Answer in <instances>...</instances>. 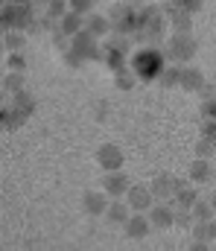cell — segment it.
Listing matches in <instances>:
<instances>
[{"label": "cell", "instance_id": "1", "mask_svg": "<svg viewBox=\"0 0 216 251\" xmlns=\"http://www.w3.org/2000/svg\"><path fill=\"white\" fill-rule=\"evenodd\" d=\"M129 67L138 73V79L152 82V79H161V73L167 70V56L158 47H141V50L132 53V64Z\"/></svg>", "mask_w": 216, "mask_h": 251}, {"label": "cell", "instance_id": "2", "mask_svg": "<svg viewBox=\"0 0 216 251\" xmlns=\"http://www.w3.org/2000/svg\"><path fill=\"white\" fill-rule=\"evenodd\" d=\"M196 50H199V41L193 38V32H169V38L164 41V56H167V62L178 64V67L187 64V62H193Z\"/></svg>", "mask_w": 216, "mask_h": 251}, {"label": "cell", "instance_id": "3", "mask_svg": "<svg viewBox=\"0 0 216 251\" xmlns=\"http://www.w3.org/2000/svg\"><path fill=\"white\" fill-rule=\"evenodd\" d=\"M167 15H164V9L161 6H144L141 12H138V35L141 38H149V41H158L164 32H167Z\"/></svg>", "mask_w": 216, "mask_h": 251}, {"label": "cell", "instance_id": "4", "mask_svg": "<svg viewBox=\"0 0 216 251\" xmlns=\"http://www.w3.org/2000/svg\"><path fill=\"white\" fill-rule=\"evenodd\" d=\"M123 161H126V155H123V149L117 143H102L96 149V164H99V170L105 176L108 173H123Z\"/></svg>", "mask_w": 216, "mask_h": 251}, {"label": "cell", "instance_id": "5", "mask_svg": "<svg viewBox=\"0 0 216 251\" xmlns=\"http://www.w3.org/2000/svg\"><path fill=\"white\" fill-rule=\"evenodd\" d=\"M132 187H135V181H132L126 173H108V176H102V193H105L111 201H123Z\"/></svg>", "mask_w": 216, "mask_h": 251}, {"label": "cell", "instance_id": "6", "mask_svg": "<svg viewBox=\"0 0 216 251\" xmlns=\"http://www.w3.org/2000/svg\"><path fill=\"white\" fill-rule=\"evenodd\" d=\"M108 21L117 32H135L138 29V12L129 3H114L108 12Z\"/></svg>", "mask_w": 216, "mask_h": 251}, {"label": "cell", "instance_id": "7", "mask_svg": "<svg viewBox=\"0 0 216 251\" xmlns=\"http://www.w3.org/2000/svg\"><path fill=\"white\" fill-rule=\"evenodd\" d=\"M32 24V9L29 6H18V3H9L6 9H3V26L12 32H21V29H26Z\"/></svg>", "mask_w": 216, "mask_h": 251}, {"label": "cell", "instance_id": "8", "mask_svg": "<svg viewBox=\"0 0 216 251\" xmlns=\"http://www.w3.org/2000/svg\"><path fill=\"white\" fill-rule=\"evenodd\" d=\"M126 201H129L132 213H149V210H152V207L158 204V199H155L152 187H146V184H135V187L129 190Z\"/></svg>", "mask_w": 216, "mask_h": 251}, {"label": "cell", "instance_id": "9", "mask_svg": "<svg viewBox=\"0 0 216 251\" xmlns=\"http://www.w3.org/2000/svg\"><path fill=\"white\" fill-rule=\"evenodd\" d=\"M126 53H129V47H126V41L123 38H111L102 50H99V56H102V62L108 64L114 73L117 70H123L126 67Z\"/></svg>", "mask_w": 216, "mask_h": 251}, {"label": "cell", "instance_id": "10", "mask_svg": "<svg viewBox=\"0 0 216 251\" xmlns=\"http://www.w3.org/2000/svg\"><path fill=\"white\" fill-rule=\"evenodd\" d=\"M99 41L85 29V32H79L76 38H71V56H79V62H85V59H94V56H99Z\"/></svg>", "mask_w": 216, "mask_h": 251}, {"label": "cell", "instance_id": "11", "mask_svg": "<svg viewBox=\"0 0 216 251\" xmlns=\"http://www.w3.org/2000/svg\"><path fill=\"white\" fill-rule=\"evenodd\" d=\"M82 207H85V213H91V216H105L108 207H111V199H108L102 190H85V193H82Z\"/></svg>", "mask_w": 216, "mask_h": 251}, {"label": "cell", "instance_id": "12", "mask_svg": "<svg viewBox=\"0 0 216 251\" xmlns=\"http://www.w3.org/2000/svg\"><path fill=\"white\" fill-rule=\"evenodd\" d=\"M146 216H149L152 228H172V225H175L178 210H175V204H172V201H158Z\"/></svg>", "mask_w": 216, "mask_h": 251}, {"label": "cell", "instance_id": "13", "mask_svg": "<svg viewBox=\"0 0 216 251\" xmlns=\"http://www.w3.org/2000/svg\"><path fill=\"white\" fill-rule=\"evenodd\" d=\"M149 187H152V193H155V199H158V201H172L184 184H181L178 178H172V176H158Z\"/></svg>", "mask_w": 216, "mask_h": 251}, {"label": "cell", "instance_id": "14", "mask_svg": "<svg viewBox=\"0 0 216 251\" xmlns=\"http://www.w3.org/2000/svg\"><path fill=\"white\" fill-rule=\"evenodd\" d=\"M181 88L187 91V94H202L205 88H208V79H205V73L199 70V67H184L181 70Z\"/></svg>", "mask_w": 216, "mask_h": 251}, {"label": "cell", "instance_id": "15", "mask_svg": "<svg viewBox=\"0 0 216 251\" xmlns=\"http://www.w3.org/2000/svg\"><path fill=\"white\" fill-rule=\"evenodd\" d=\"M214 173H216L214 161H199V158H193L187 178H190V184H208V181H214Z\"/></svg>", "mask_w": 216, "mask_h": 251}, {"label": "cell", "instance_id": "16", "mask_svg": "<svg viewBox=\"0 0 216 251\" xmlns=\"http://www.w3.org/2000/svg\"><path fill=\"white\" fill-rule=\"evenodd\" d=\"M85 29H88V32L99 41V38H105L114 26H111L108 15H96V12H94V15H88V18H85Z\"/></svg>", "mask_w": 216, "mask_h": 251}, {"label": "cell", "instance_id": "17", "mask_svg": "<svg viewBox=\"0 0 216 251\" xmlns=\"http://www.w3.org/2000/svg\"><path fill=\"white\" fill-rule=\"evenodd\" d=\"M126 237H132V240H144L146 234L152 231V222H149V216L146 213H135L129 222H126Z\"/></svg>", "mask_w": 216, "mask_h": 251}, {"label": "cell", "instance_id": "18", "mask_svg": "<svg viewBox=\"0 0 216 251\" xmlns=\"http://www.w3.org/2000/svg\"><path fill=\"white\" fill-rule=\"evenodd\" d=\"M199 199H202V196H199V190H196V187H187V184H184V187L178 190V196L172 199V204H175V210H193Z\"/></svg>", "mask_w": 216, "mask_h": 251}, {"label": "cell", "instance_id": "19", "mask_svg": "<svg viewBox=\"0 0 216 251\" xmlns=\"http://www.w3.org/2000/svg\"><path fill=\"white\" fill-rule=\"evenodd\" d=\"M105 216H108L111 222H117V225H123V228H126V222H129L135 213H132L129 201L123 199V201H111V207H108V213H105Z\"/></svg>", "mask_w": 216, "mask_h": 251}, {"label": "cell", "instance_id": "20", "mask_svg": "<svg viewBox=\"0 0 216 251\" xmlns=\"http://www.w3.org/2000/svg\"><path fill=\"white\" fill-rule=\"evenodd\" d=\"M59 26H62V32H65V35L76 38L79 32H85V18H82V15H76V12H68V15L59 21Z\"/></svg>", "mask_w": 216, "mask_h": 251}, {"label": "cell", "instance_id": "21", "mask_svg": "<svg viewBox=\"0 0 216 251\" xmlns=\"http://www.w3.org/2000/svg\"><path fill=\"white\" fill-rule=\"evenodd\" d=\"M181 70H184V67H178V64H167V70L161 73L158 82H161L164 88H181Z\"/></svg>", "mask_w": 216, "mask_h": 251}, {"label": "cell", "instance_id": "22", "mask_svg": "<svg viewBox=\"0 0 216 251\" xmlns=\"http://www.w3.org/2000/svg\"><path fill=\"white\" fill-rule=\"evenodd\" d=\"M114 85H117L120 91H132V88L138 85V73H135L132 67H123V70L114 73Z\"/></svg>", "mask_w": 216, "mask_h": 251}, {"label": "cell", "instance_id": "23", "mask_svg": "<svg viewBox=\"0 0 216 251\" xmlns=\"http://www.w3.org/2000/svg\"><path fill=\"white\" fill-rule=\"evenodd\" d=\"M190 213H193V219H196V222H214V219H216V213H214V207H211V201H208V199H199V201H196V207H193Z\"/></svg>", "mask_w": 216, "mask_h": 251}, {"label": "cell", "instance_id": "24", "mask_svg": "<svg viewBox=\"0 0 216 251\" xmlns=\"http://www.w3.org/2000/svg\"><path fill=\"white\" fill-rule=\"evenodd\" d=\"M68 12H71V3L68 0H47V18L50 21H62Z\"/></svg>", "mask_w": 216, "mask_h": 251}, {"label": "cell", "instance_id": "25", "mask_svg": "<svg viewBox=\"0 0 216 251\" xmlns=\"http://www.w3.org/2000/svg\"><path fill=\"white\" fill-rule=\"evenodd\" d=\"M190 234H193L196 243H211V240H214V228H211V222H196V225L190 228Z\"/></svg>", "mask_w": 216, "mask_h": 251}, {"label": "cell", "instance_id": "26", "mask_svg": "<svg viewBox=\"0 0 216 251\" xmlns=\"http://www.w3.org/2000/svg\"><path fill=\"white\" fill-rule=\"evenodd\" d=\"M193 149H196V158H199V161H216V146L211 143V140H205V137H202Z\"/></svg>", "mask_w": 216, "mask_h": 251}, {"label": "cell", "instance_id": "27", "mask_svg": "<svg viewBox=\"0 0 216 251\" xmlns=\"http://www.w3.org/2000/svg\"><path fill=\"white\" fill-rule=\"evenodd\" d=\"M24 41H26V35H24V32H15V29L3 35V44H6V50H12V53H18V50L24 47Z\"/></svg>", "mask_w": 216, "mask_h": 251}, {"label": "cell", "instance_id": "28", "mask_svg": "<svg viewBox=\"0 0 216 251\" xmlns=\"http://www.w3.org/2000/svg\"><path fill=\"white\" fill-rule=\"evenodd\" d=\"M68 3H71V12H76V15H82V18L94 15L91 9L96 6V0H68Z\"/></svg>", "mask_w": 216, "mask_h": 251}, {"label": "cell", "instance_id": "29", "mask_svg": "<svg viewBox=\"0 0 216 251\" xmlns=\"http://www.w3.org/2000/svg\"><path fill=\"white\" fill-rule=\"evenodd\" d=\"M6 67H9V73H21V70L26 67V59H24L21 53H9V59H6Z\"/></svg>", "mask_w": 216, "mask_h": 251}, {"label": "cell", "instance_id": "30", "mask_svg": "<svg viewBox=\"0 0 216 251\" xmlns=\"http://www.w3.org/2000/svg\"><path fill=\"white\" fill-rule=\"evenodd\" d=\"M6 88L9 91H21L24 88V73H6Z\"/></svg>", "mask_w": 216, "mask_h": 251}, {"label": "cell", "instance_id": "31", "mask_svg": "<svg viewBox=\"0 0 216 251\" xmlns=\"http://www.w3.org/2000/svg\"><path fill=\"white\" fill-rule=\"evenodd\" d=\"M175 3H178V6H181L187 15H196V12L205 6V0H175Z\"/></svg>", "mask_w": 216, "mask_h": 251}, {"label": "cell", "instance_id": "32", "mask_svg": "<svg viewBox=\"0 0 216 251\" xmlns=\"http://www.w3.org/2000/svg\"><path fill=\"white\" fill-rule=\"evenodd\" d=\"M202 137L211 140V143L216 146V123H205V134H202Z\"/></svg>", "mask_w": 216, "mask_h": 251}, {"label": "cell", "instance_id": "33", "mask_svg": "<svg viewBox=\"0 0 216 251\" xmlns=\"http://www.w3.org/2000/svg\"><path fill=\"white\" fill-rule=\"evenodd\" d=\"M187 251H211V249H208V243H196V240H190Z\"/></svg>", "mask_w": 216, "mask_h": 251}, {"label": "cell", "instance_id": "34", "mask_svg": "<svg viewBox=\"0 0 216 251\" xmlns=\"http://www.w3.org/2000/svg\"><path fill=\"white\" fill-rule=\"evenodd\" d=\"M208 201H211V207H214V213H216V190L211 193V196H208Z\"/></svg>", "mask_w": 216, "mask_h": 251}, {"label": "cell", "instance_id": "35", "mask_svg": "<svg viewBox=\"0 0 216 251\" xmlns=\"http://www.w3.org/2000/svg\"><path fill=\"white\" fill-rule=\"evenodd\" d=\"M211 82H214V85H216V76H214V79H211Z\"/></svg>", "mask_w": 216, "mask_h": 251}, {"label": "cell", "instance_id": "36", "mask_svg": "<svg viewBox=\"0 0 216 251\" xmlns=\"http://www.w3.org/2000/svg\"><path fill=\"white\" fill-rule=\"evenodd\" d=\"M214 184H216V173H214Z\"/></svg>", "mask_w": 216, "mask_h": 251}]
</instances>
